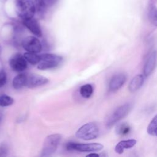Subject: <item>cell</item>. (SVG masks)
Listing matches in <instances>:
<instances>
[{
	"label": "cell",
	"instance_id": "cell-22",
	"mask_svg": "<svg viewBox=\"0 0 157 157\" xmlns=\"http://www.w3.org/2000/svg\"><path fill=\"white\" fill-rule=\"evenodd\" d=\"M33 1L36 7V10L39 13H43L46 9L44 0H33Z\"/></svg>",
	"mask_w": 157,
	"mask_h": 157
},
{
	"label": "cell",
	"instance_id": "cell-5",
	"mask_svg": "<svg viewBox=\"0 0 157 157\" xmlns=\"http://www.w3.org/2000/svg\"><path fill=\"white\" fill-rule=\"evenodd\" d=\"M67 151H77L80 152H96L103 149L104 145L99 143L80 144L75 142H68L65 145Z\"/></svg>",
	"mask_w": 157,
	"mask_h": 157
},
{
	"label": "cell",
	"instance_id": "cell-24",
	"mask_svg": "<svg viewBox=\"0 0 157 157\" xmlns=\"http://www.w3.org/2000/svg\"><path fill=\"white\" fill-rule=\"evenodd\" d=\"M8 147L5 144H0V157H6L8 154Z\"/></svg>",
	"mask_w": 157,
	"mask_h": 157
},
{
	"label": "cell",
	"instance_id": "cell-11",
	"mask_svg": "<svg viewBox=\"0 0 157 157\" xmlns=\"http://www.w3.org/2000/svg\"><path fill=\"white\" fill-rule=\"evenodd\" d=\"M23 25L36 37H40L42 36V32L40 26L38 21L34 18L22 20Z\"/></svg>",
	"mask_w": 157,
	"mask_h": 157
},
{
	"label": "cell",
	"instance_id": "cell-26",
	"mask_svg": "<svg viewBox=\"0 0 157 157\" xmlns=\"http://www.w3.org/2000/svg\"><path fill=\"white\" fill-rule=\"evenodd\" d=\"M86 157H100V155L96 153H91L86 155Z\"/></svg>",
	"mask_w": 157,
	"mask_h": 157
},
{
	"label": "cell",
	"instance_id": "cell-1",
	"mask_svg": "<svg viewBox=\"0 0 157 157\" xmlns=\"http://www.w3.org/2000/svg\"><path fill=\"white\" fill-rule=\"evenodd\" d=\"M132 109V105L129 102L125 103L117 107L106 118L105 121V126L107 128H111L118 121L126 117L131 111Z\"/></svg>",
	"mask_w": 157,
	"mask_h": 157
},
{
	"label": "cell",
	"instance_id": "cell-25",
	"mask_svg": "<svg viewBox=\"0 0 157 157\" xmlns=\"http://www.w3.org/2000/svg\"><path fill=\"white\" fill-rule=\"evenodd\" d=\"M58 0H44L45 1V4L47 7H51L53 6L56 2Z\"/></svg>",
	"mask_w": 157,
	"mask_h": 157
},
{
	"label": "cell",
	"instance_id": "cell-3",
	"mask_svg": "<svg viewBox=\"0 0 157 157\" xmlns=\"http://www.w3.org/2000/svg\"><path fill=\"white\" fill-rule=\"evenodd\" d=\"M99 133V126L95 122L87 123L82 126L76 132L75 136L77 138L90 140L98 137Z\"/></svg>",
	"mask_w": 157,
	"mask_h": 157
},
{
	"label": "cell",
	"instance_id": "cell-2",
	"mask_svg": "<svg viewBox=\"0 0 157 157\" xmlns=\"http://www.w3.org/2000/svg\"><path fill=\"white\" fill-rule=\"evenodd\" d=\"M15 10L22 20L33 18L36 11L33 0H16Z\"/></svg>",
	"mask_w": 157,
	"mask_h": 157
},
{
	"label": "cell",
	"instance_id": "cell-15",
	"mask_svg": "<svg viewBox=\"0 0 157 157\" xmlns=\"http://www.w3.org/2000/svg\"><path fill=\"white\" fill-rule=\"evenodd\" d=\"M27 80V75L24 73H20L17 75L12 80V86L15 89L18 90L23 86H26Z\"/></svg>",
	"mask_w": 157,
	"mask_h": 157
},
{
	"label": "cell",
	"instance_id": "cell-16",
	"mask_svg": "<svg viewBox=\"0 0 157 157\" xmlns=\"http://www.w3.org/2000/svg\"><path fill=\"white\" fill-rule=\"evenodd\" d=\"M131 128L130 125L126 123H119L115 128V132L117 135L120 136H124L128 134L131 131Z\"/></svg>",
	"mask_w": 157,
	"mask_h": 157
},
{
	"label": "cell",
	"instance_id": "cell-8",
	"mask_svg": "<svg viewBox=\"0 0 157 157\" xmlns=\"http://www.w3.org/2000/svg\"><path fill=\"white\" fill-rule=\"evenodd\" d=\"M49 80L42 75L36 74H27L26 86L29 88H34L43 86L47 84Z\"/></svg>",
	"mask_w": 157,
	"mask_h": 157
},
{
	"label": "cell",
	"instance_id": "cell-18",
	"mask_svg": "<svg viewBox=\"0 0 157 157\" xmlns=\"http://www.w3.org/2000/svg\"><path fill=\"white\" fill-rule=\"evenodd\" d=\"M148 17L150 22L157 26V8L153 4H151L148 7Z\"/></svg>",
	"mask_w": 157,
	"mask_h": 157
},
{
	"label": "cell",
	"instance_id": "cell-17",
	"mask_svg": "<svg viewBox=\"0 0 157 157\" xmlns=\"http://www.w3.org/2000/svg\"><path fill=\"white\" fill-rule=\"evenodd\" d=\"M27 62L33 65H36L40 62V55L34 53L26 52L23 55Z\"/></svg>",
	"mask_w": 157,
	"mask_h": 157
},
{
	"label": "cell",
	"instance_id": "cell-21",
	"mask_svg": "<svg viewBox=\"0 0 157 157\" xmlns=\"http://www.w3.org/2000/svg\"><path fill=\"white\" fill-rule=\"evenodd\" d=\"M14 99L6 94L0 95V106L7 107L13 104Z\"/></svg>",
	"mask_w": 157,
	"mask_h": 157
},
{
	"label": "cell",
	"instance_id": "cell-12",
	"mask_svg": "<svg viewBox=\"0 0 157 157\" xmlns=\"http://www.w3.org/2000/svg\"><path fill=\"white\" fill-rule=\"evenodd\" d=\"M137 143V140L134 139H129L120 141L115 147V151L121 155L124 152L125 149H129L132 148Z\"/></svg>",
	"mask_w": 157,
	"mask_h": 157
},
{
	"label": "cell",
	"instance_id": "cell-28",
	"mask_svg": "<svg viewBox=\"0 0 157 157\" xmlns=\"http://www.w3.org/2000/svg\"><path fill=\"white\" fill-rule=\"evenodd\" d=\"M7 0H0V1L1 2H6Z\"/></svg>",
	"mask_w": 157,
	"mask_h": 157
},
{
	"label": "cell",
	"instance_id": "cell-20",
	"mask_svg": "<svg viewBox=\"0 0 157 157\" xmlns=\"http://www.w3.org/2000/svg\"><path fill=\"white\" fill-rule=\"evenodd\" d=\"M147 131L148 134L157 137V114L151 120L147 126Z\"/></svg>",
	"mask_w": 157,
	"mask_h": 157
},
{
	"label": "cell",
	"instance_id": "cell-4",
	"mask_svg": "<svg viewBox=\"0 0 157 157\" xmlns=\"http://www.w3.org/2000/svg\"><path fill=\"white\" fill-rule=\"evenodd\" d=\"M61 138V135L59 134H53L47 136L43 144L40 154L41 157L48 156L54 153L60 143Z\"/></svg>",
	"mask_w": 157,
	"mask_h": 157
},
{
	"label": "cell",
	"instance_id": "cell-7",
	"mask_svg": "<svg viewBox=\"0 0 157 157\" xmlns=\"http://www.w3.org/2000/svg\"><path fill=\"white\" fill-rule=\"evenodd\" d=\"M9 65L13 71L17 72L24 71L28 67L26 60L20 53H17L10 58Z\"/></svg>",
	"mask_w": 157,
	"mask_h": 157
},
{
	"label": "cell",
	"instance_id": "cell-29",
	"mask_svg": "<svg viewBox=\"0 0 157 157\" xmlns=\"http://www.w3.org/2000/svg\"><path fill=\"white\" fill-rule=\"evenodd\" d=\"M1 52V45H0V53Z\"/></svg>",
	"mask_w": 157,
	"mask_h": 157
},
{
	"label": "cell",
	"instance_id": "cell-23",
	"mask_svg": "<svg viewBox=\"0 0 157 157\" xmlns=\"http://www.w3.org/2000/svg\"><path fill=\"white\" fill-rule=\"evenodd\" d=\"M7 82V74L3 70L0 71V88L3 87Z\"/></svg>",
	"mask_w": 157,
	"mask_h": 157
},
{
	"label": "cell",
	"instance_id": "cell-6",
	"mask_svg": "<svg viewBox=\"0 0 157 157\" xmlns=\"http://www.w3.org/2000/svg\"><path fill=\"white\" fill-rule=\"evenodd\" d=\"M23 48L30 53H38L42 50V44L40 40L34 36H28L22 41Z\"/></svg>",
	"mask_w": 157,
	"mask_h": 157
},
{
	"label": "cell",
	"instance_id": "cell-13",
	"mask_svg": "<svg viewBox=\"0 0 157 157\" xmlns=\"http://www.w3.org/2000/svg\"><path fill=\"white\" fill-rule=\"evenodd\" d=\"M144 82V75L142 74H137L134 76L132 79L131 80L129 86L128 90L130 92L134 93L137 91L141 88Z\"/></svg>",
	"mask_w": 157,
	"mask_h": 157
},
{
	"label": "cell",
	"instance_id": "cell-10",
	"mask_svg": "<svg viewBox=\"0 0 157 157\" xmlns=\"http://www.w3.org/2000/svg\"><path fill=\"white\" fill-rule=\"evenodd\" d=\"M157 61V51H153L149 55L144 67L143 72L145 77L149 76L154 71Z\"/></svg>",
	"mask_w": 157,
	"mask_h": 157
},
{
	"label": "cell",
	"instance_id": "cell-9",
	"mask_svg": "<svg viewBox=\"0 0 157 157\" xmlns=\"http://www.w3.org/2000/svg\"><path fill=\"white\" fill-rule=\"evenodd\" d=\"M126 76L123 73L113 75L110 80L109 88L110 91H116L119 90L126 82Z\"/></svg>",
	"mask_w": 157,
	"mask_h": 157
},
{
	"label": "cell",
	"instance_id": "cell-14",
	"mask_svg": "<svg viewBox=\"0 0 157 157\" xmlns=\"http://www.w3.org/2000/svg\"><path fill=\"white\" fill-rule=\"evenodd\" d=\"M40 55V61H47L59 65L62 60L63 57L60 55L53 53H43Z\"/></svg>",
	"mask_w": 157,
	"mask_h": 157
},
{
	"label": "cell",
	"instance_id": "cell-19",
	"mask_svg": "<svg viewBox=\"0 0 157 157\" xmlns=\"http://www.w3.org/2000/svg\"><path fill=\"white\" fill-rule=\"evenodd\" d=\"M93 93V88L91 84H85L80 88V93L84 98H89Z\"/></svg>",
	"mask_w": 157,
	"mask_h": 157
},
{
	"label": "cell",
	"instance_id": "cell-27",
	"mask_svg": "<svg viewBox=\"0 0 157 157\" xmlns=\"http://www.w3.org/2000/svg\"><path fill=\"white\" fill-rule=\"evenodd\" d=\"M2 114L1 112H0V121L2 120Z\"/></svg>",
	"mask_w": 157,
	"mask_h": 157
}]
</instances>
